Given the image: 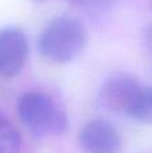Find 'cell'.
Segmentation results:
<instances>
[{
  "mask_svg": "<svg viewBox=\"0 0 152 153\" xmlns=\"http://www.w3.org/2000/svg\"><path fill=\"white\" fill-rule=\"evenodd\" d=\"M85 43L83 24L72 16H59L42 30L38 39V50L48 61L67 63L82 53Z\"/></svg>",
  "mask_w": 152,
  "mask_h": 153,
  "instance_id": "obj_1",
  "label": "cell"
},
{
  "mask_svg": "<svg viewBox=\"0 0 152 153\" xmlns=\"http://www.w3.org/2000/svg\"><path fill=\"white\" fill-rule=\"evenodd\" d=\"M18 114L27 130L38 138L61 136L67 130L65 110L46 93H24L18 101Z\"/></svg>",
  "mask_w": 152,
  "mask_h": 153,
  "instance_id": "obj_2",
  "label": "cell"
},
{
  "mask_svg": "<svg viewBox=\"0 0 152 153\" xmlns=\"http://www.w3.org/2000/svg\"><path fill=\"white\" fill-rule=\"evenodd\" d=\"M28 55V42L22 30H0V76L12 78L20 74Z\"/></svg>",
  "mask_w": 152,
  "mask_h": 153,
  "instance_id": "obj_3",
  "label": "cell"
},
{
  "mask_svg": "<svg viewBox=\"0 0 152 153\" xmlns=\"http://www.w3.org/2000/svg\"><path fill=\"white\" fill-rule=\"evenodd\" d=\"M80 144L85 153H121L123 143L118 130L105 120H94L82 128Z\"/></svg>",
  "mask_w": 152,
  "mask_h": 153,
  "instance_id": "obj_4",
  "label": "cell"
},
{
  "mask_svg": "<svg viewBox=\"0 0 152 153\" xmlns=\"http://www.w3.org/2000/svg\"><path fill=\"white\" fill-rule=\"evenodd\" d=\"M142 85L128 74L110 75L100 91L101 103L115 113H125Z\"/></svg>",
  "mask_w": 152,
  "mask_h": 153,
  "instance_id": "obj_5",
  "label": "cell"
},
{
  "mask_svg": "<svg viewBox=\"0 0 152 153\" xmlns=\"http://www.w3.org/2000/svg\"><path fill=\"white\" fill-rule=\"evenodd\" d=\"M127 116L137 122L152 125V86H140L129 105Z\"/></svg>",
  "mask_w": 152,
  "mask_h": 153,
  "instance_id": "obj_6",
  "label": "cell"
},
{
  "mask_svg": "<svg viewBox=\"0 0 152 153\" xmlns=\"http://www.w3.org/2000/svg\"><path fill=\"white\" fill-rule=\"evenodd\" d=\"M22 138L16 126L0 111V153H20Z\"/></svg>",
  "mask_w": 152,
  "mask_h": 153,
  "instance_id": "obj_7",
  "label": "cell"
},
{
  "mask_svg": "<svg viewBox=\"0 0 152 153\" xmlns=\"http://www.w3.org/2000/svg\"><path fill=\"white\" fill-rule=\"evenodd\" d=\"M73 5L86 11H104L115 4L116 0H69Z\"/></svg>",
  "mask_w": 152,
  "mask_h": 153,
  "instance_id": "obj_8",
  "label": "cell"
},
{
  "mask_svg": "<svg viewBox=\"0 0 152 153\" xmlns=\"http://www.w3.org/2000/svg\"><path fill=\"white\" fill-rule=\"evenodd\" d=\"M145 46H147L148 55H150L151 63H152V27H150L147 30V32H145Z\"/></svg>",
  "mask_w": 152,
  "mask_h": 153,
  "instance_id": "obj_9",
  "label": "cell"
}]
</instances>
